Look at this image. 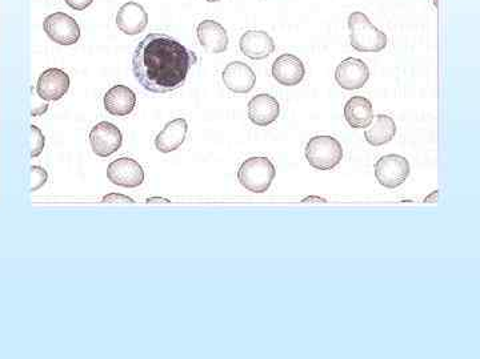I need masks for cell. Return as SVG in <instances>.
<instances>
[{
    "label": "cell",
    "mask_w": 480,
    "mask_h": 359,
    "mask_svg": "<svg viewBox=\"0 0 480 359\" xmlns=\"http://www.w3.org/2000/svg\"><path fill=\"white\" fill-rule=\"evenodd\" d=\"M188 132V124L185 118L179 117L170 121L158 133L155 139L156 149L162 153H171L183 145Z\"/></svg>",
    "instance_id": "18"
},
{
    "label": "cell",
    "mask_w": 480,
    "mask_h": 359,
    "mask_svg": "<svg viewBox=\"0 0 480 359\" xmlns=\"http://www.w3.org/2000/svg\"><path fill=\"white\" fill-rule=\"evenodd\" d=\"M104 108L112 116L123 117L135 109L136 105V95L127 85H114L106 92L103 99Z\"/></svg>",
    "instance_id": "17"
},
{
    "label": "cell",
    "mask_w": 480,
    "mask_h": 359,
    "mask_svg": "<svg viewBox=\"0 0 480 359\" xmlns=\"http://www.w3.org/2000/svg\"><path fill=\"white\" fill-rule=\"evenodd\" d=\"M70 89V76L59 68H50L39 76L36 92L45 101H56L64 97Z\"/></svg>",
    "instance_id": "10"
},
{
    "label": "cell",
    "mask_w": 480,
    "mask_h": 359,
    "mask_svg": "<svg viewBox=\"0 0 480 359\" xmlns=\"http://www.w3.org/2000/svg\"><path fill=\"white\" fill-rule=\"evenodd\" d=\"M222 80L225 88L233 93H248L255 85L256 75L246 63L232 62L223 70Z\"/></svg>",
    "instance_id": "12"
},
{
    "label": "cell",
    "mask_w": 480,
    "mask_h": 359,
    "mask_svg": "<svg viewBox=\"0 0 480 359\" xmlns=\"http://www.w3.org/2000/svg\"><path fill=\"white\" fill-rule=\"evenodd\" d=\"M344 117L352 128H367L373 120L372 104L363 96H354L344 105Z\"/></svg>",
    "instance_id": "19"
},
{
    "label": "cell",
    "mask_w": 480,
    "mask_h": 359,
    "mask_svg": "<svg viewBox=\"0 0 480 359\" xmlns=\"http://www.w3.org/2000/svg\"><path fill=\"white\" fill-rule=\"evenodd\" d=\"M369 79V70L366 63L356 57H348L336 67L335 80L343 89H360Z\"/></svg>",
    "instance_id": "9"
},
{
    "label": "cell",
    "mask_w": 480,
    "mask_h": 359,
    "mask_svg": "<svg viewBox=\"0 0 480 359\" xmlns=\"http://www.w3.org/2000/svg\"><path fill=\"white\" fill-rule=\"evenodd\" d=\"M199 44L210 53H222L228 48V33L220 23L212 19L200 22L196 28Z\"/></svg>",
    "instance_id": "13"
},
{
    "label": "cell",
    "mask_w": 480,
    "mask_h": 359,
    "mask_svg": "<svg viewBox=\"0 0 480 359\" xmlns=\"http://www.w3.org/2000/svg\"><path fill=\"white\" fill-rule=\"evenodd\" d=\"M306 75L303 62L292 53H283L272 64V77L281 85L294 87L302 83Z\"/></svg>",
    "instance_id": "11"
},
{
    "label": "cell",
    "mask_w": 480,
    "mask_h": 359,
    "mask_svg": "<svg viewBox=\"0 0 480 359\" xmlns=\"http://www.w3.org/2000/svg\"><path fill=\"white\" fill-rule=\"evenodd\" d=\"M64 2L67 6H70L72 10H76V11H83L93 3V0H64Z\"/></svg>",
    "instance_id": "23"
},
{
    "label": "cell",
    "mask_w": 480,
    "mask_h": 359,
    "mask_svg": "<svg viewBox=\"0 0 480 359\" xmlns=\"http://www.w3.org/2000/svg\"><path fill=\"white\" fill-rule=\"evenodd\" d=\"M276 169L270 158L263 156L247 158L242 162L237 170V180L240 185L254 193H264L270 189Z\"/></svg>",
    "instance_id": "3"
},
{
    "label": "cell",
    "mask_w": 480,
    "mask_h": 359,
    "mask_svg": "<svg viewBox=\"0 0 480 359\" xmlns=\"http://www.w3.org/2000/svg\"><path fill=\"white\" fill-rule=\"evenodd\" d=\"M396 135V124L388 114H377L367 127L364 136L367 143L372 147H380L390 143Z\"/></svg>",
    "instance_id": "20"
},
{
    "label": "cell",
    "mask_w": 480,
    "mask_h": 359,
    "mask_svg": "<svg viewBox=\"0 0 480 359\" xmlns=\"http://www.w3.org/2000/svg\"><path fill=\"white\" fill-rule=\"evenodd\" d=\"M106 201H108V202H114V201L133 202V200H132V198H128V197H126V196H122V195H110V196H106V197L103 198V202H106Z\"/></svg>",
    "instance_id": "24"
},
{
    "label": "cell",
    "mask_w": 480,
    "mask_h": 359,
    "mask_svg": "<svg viewBox=\"0 0 480 359\" xmlns=\"http://www.w3.org/2000/svg\"><path fill=\"white\" fill-rule=\"evenodd\" d=\"M348 30L351 45L356 51L376 53L387 47V35L377 30L363 12H352L348 16Z\"/></svg>",
    "instance_id": "2"
},
{
    "label": "cell",
    "mask_w": 480,
    "mask_h": 359,
    "mask_svg": "<svg viewBox=\"0 0 480 359\" xmlns=\"http://www.w3.org/2000/svg\"><path fill=\"white\" fill-rule=\"evenodd\" d=\"M240 51L251 60H263L275 51L273 39L264 31H247L239 40Z\"/></svg>",
    "instance_id": "16"
},
{
    "label": "cell",
    "mask_w": 480,
    "mask_h": 359,
    "mask_svg": "<svg viewBox=\"0 0 480 359\" xmlns=\"http://www.w3.org/2000/svg\"><path fill=\"white\" fill-rule=\"evenodd\" d=\"M280 114V105L273 96L260 93L252 97L248 103V118L258 127H267L277 120Z\"/></svg>",
    "instance_id": "15"
},
{
    "label": "cell",
    "mask_w": 480,
    "mask_h": 359,
    "mask_svg": "<svg viewBox=\"0 0 480 359\" xmlns=\"http://www.w3.org/2000/svg\"><path fill=\"white\" fill-rule=\"evenodd\" d=\"M306 158L312 168L331 170L342 161L343 148L332 136H314L306 145Z\"/></svg>",
    "instance_id": "4"
},
{
    "label": "cell",
    "mask_w": 480,
    "mask_h": 359,
    "mask_svg": "<svg viewBox=\"0 0 480 359\" xmlns=\"http://www.w3.org/2000/svg\"><path fill=\"white\" fill-rule=\"evenodd\" d=\"M89 143L96 156L110 157L122 147L123 136L120 129L115 124L100 121L89 132Z\"/></svg>",
    "instance_id": "7"
},
{
    "label": "cell",
    "mask_w": 480,
    "mask_h": 359,
    "mask_svg": "<svg viewBox=\"0 0 480 359\" xmlns=\"http://www.w3.org/2000/svg\"><path fill=\"white\" fill-rule=\"evenodd\" d=\"M47 36L60 45H72L80 39V27L72 16L64 12H54L43 22Z\"/></svg>",
    "instance_id": "6"
},
{
    "label": "cell",
    "mask_w": 480,
    "mask_h": 359,
    "mask_svg": "<svg viewBox=\"0 0 480 359\" xmlns=\"http://www.w3.org/2000/svg\"><path fill=\"white\" fill-rule=\"evenodd\" d=\"M48 180V173L44 168H41L39 165L31 166V192H36L40 189Z\"/></svg>",
    "instance_id": "22"
},
{
    "label": "cell",
    "mask_w": 480,
    "mask_h": 359,
    "mask_svg": "<svg viewBox=\"0 0 480 359\" xmlns=\"http://www.w3.org/2000/svg\"><path fill=\"white\" fill-rule=\"evenodd\" d=\"M116 26L123 33L133 36L143 32L148 24L147 11L136 2H127L116 14Z\"/></svg>",
    "instance_id": "14"
},
{
    "label": "cell",
    "mask_w": 480,
    "mask_h": 359,
    "mask_svg": "<svg viewBox=\"0 0 480 359\" xmlns=\"http://www.w3.org/2000/svg\"><path fill=\"white\" fill-rule=\"evenodd\" d=\"M107 177L114 185L118 187L137 188L144 181V170L136 160L120 157L108 165Z\"/></svg>",
    "instance_id": "8"
},
{
    "label": "cell",
    "mask_w": 480,
    "mask_h": 359,
    "mask_svg": "<svg viewBox=\"0 0 480 359\" xmlns=\"http://www.w3.org/2000/svg\"><path fill=\"white\" fill-rule=\"evenodd\" d=\"M206 2H210V3H215V2H220V0H206Z\"/></svg>",
    "instance_id": "25"
},
{
    "label": "cell",
    "mask_w": 480,
    "mask_h": 359,
    "mask_svg": "<svg viewBox=\"0 0 480 359\" xmlns=\"http://www.w3.org/2000/svg\"><path fill=\"white\" fill-rule=\"evenodd\" d=\"M410 162L399 154H387L377 160L375 177L381 187L395 189L410 176Z\"/></svg>",
    "instance_id": "5"
},
{
    "label": "cell",
    "mask_w": 480,
    "mask_h": 359,
    "mask_svg": "<svg viewBox=\"0 0 480 359\" xmlns=\"http://www.w3.org/2000/svg\"><path fill=\"white\" fill-rule=\"evenodd\" d=\"M196 60L194 52L168 35L150 33L133 52L132 71L144 89L167 93L184 84Z\"/></svg>",
    "instance_id": "1"
},
{
    "label": "cell",
    "mask_w": 480,
    "mask_h": 359,
    "mask_svg": "<svg viewBox=\"0 0 480 359\" xmlns=\"http://www.w3.org/2000/svg\"><path fill=\"white\" fill-rule=\"evenodd\" d=\"M31 157H37V156H40V153L44 149V144H45V137L43 135V132L40 131V128H37L36 125H31Z\"/></svg>",
    "instance_id": "21"
}]
</instances>
